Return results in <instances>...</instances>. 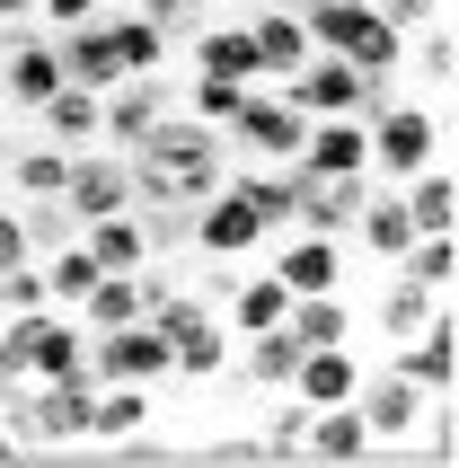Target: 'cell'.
<instances>
[{
	"instance_id": "cell-37",
	"label": "cell",
	"mask_w": 459,
	"mask_h": 468,
	"mask_svg": "<svg viewBox=\"0 0 459 468\" xmlns=\"http://www.w3.org/2000/svg\"><path fill=\"white\" fill-rule=\"evenodd\" d=\"M27 257H36V248H27V221H18V212H0V274L27 265Z\"/></svg>"
},
{
	"instance_id": "cell-36",
	"label": "cell",
	"mask_w": 459,
	"mask_h": 468,
	"mask_svg": "<svg viewBox=\"0 0 459 468\" xmlns=\"http://www.w3.org/2000/svg\"><path fill=\"white\" fill-rule=\"evenodd\" d=\"M106 0H36V18L45 27H80V18H98Z\"/></svg>"
},
{
	"instance_id": "cell-30",
	"label": "cell",
	"mask_w": 459,
	"mask_h": 468,
	"mask_svg": "<svg viewBox=\"0 0 459 468\" xmlns=\"http://www.w3.org/2000/svg\"><path fill=\"white\" fill-rule=\"evenodd\" d=\"M9 177H18V195H62V177H71V151H62V142H36V151L9 159Z\"/></svg>"
},
{
	"instance_id": "cell-41",
	"label": "cell",
	"mask_w": 459,
	"mask_h": 468,
	"mask_svg": "<svg viewBox=\"0 0 459 468\" xmlns=\"http://www.w3.org/2000/svg\"><path fill=\"white\" fill-rule=\"evenodd\" d=\"M0 18H36V0H0Z\"/></svg>"
},
{
	"instance_id": "cell-17",
	"label": "cell",
	"mask_w": 459,
	"mask_h": 468,
	"mask_svg": "<svg viewBox=\"0 0 459 468\" xmlns=\"http://www.w3.org/2000/svg\"><path fill=\"white\" fill-rule=\"evenodd\" d=\"M398 204H407L415 230H459V177H451V159H424L415 177H398Z\"/></svg>"
},
{
	"instance_id": "cell-15",
	"label": "cell",
	"mask_w": 459,
	"mask_h": 468,
	"mask_svg": "<svg viewBox=\"0 0 459 468\" xmlns=\"http://www.w3.org/2000/svg\"><path fill=\"white\" fill-rule=\"evenodd\" d=\"M362 363H354V345H301V363H292V398L301 407H336V398H354Z\"/></svg>"
},
{
	"instance_id": "cell-42",
	"label": "cell",
	"mask_w": 459,
	"mask_h": 468,
	"mask_svg": "<svg viewBox=\"0 0 459 468\" xmlns=\"http://www.w3.org/2000/svg\"><path fill=\"white\" fill-rule=\"evenodd\" d=\"M274 9H292V18H309V9H318V0H274Z\"/></svg>"
},
{
	"instance_id": "cell-3",
	"label": "cell",
	"mask_w": 459,
	"mask_h": 468,
	"mask_svg": "<svg viewBox=\"0 0 459 468\" xmlns=\"http://www.w3.org/2000/svg\"><path fill=\"white\" fill-rule=\"evenodd\" d=\"M301 27H309V53H336V62H354V71H398V53H407V36H398L371 0H318Z\"/></svg>"
},
{
	"instance_id": "cell-38",
	"label": "cell",
	"mask_w": 459,
	"mask_h": 468,
	"mask_svg": "<svg viewBox=\"0 0 459 468\" xmlns=\"http://www.w3.org/2000/svg\"><path fill=\"white\" fill-rule=\"evenodd\" d=\"M204 460H221V468H239V460H265V442H256V433H221V442H212Z\"/></svg>"
},
{
	"instance_id": "cell-27",
	"label": "cell",
	"mask_w": 459,
	"mask_h": 468,
	"mask_svg": "<svg viewBox=\"0 0 459 468\" xmlns=\"http://www.w3.org/2000/svg\"><path fill=\"white\" fill-rule=\"evenodd\" d=\"M106 36H115V62H124V71H159V62H168V27L142 18V9L106 18Z\"/></svg>"
},
{
	"instance_id": "cell-24",
	"label": "cell",
	"mask_w": 459,
	"mask_h": 468,
	"mask_svg": "<svg viewBox=\"0 0 459 468\" xmlns=\"http://www.w3.org/2000/svg\"><path fill=\"white\" fill-rule=\"evenodd\" d=\"M71 318L89 327V336H106V327H124V318H142V283L133 274H98V283L71 301Z\"/></svg>"
},
{
	"instance_id": "cell-22",
	"label": "cell",
	"mask_w": 459,
	"mask_h": 468,
	"mask_svg": "<svg viewBox=\"0 0 459 468\" xmlns=\"http://www.w3.org/2000/svg\"><path fill=\"white\" fill-rule=\"evenodd\" d=\"M195 71H212V80H265L256 71V45H248V27L239 18H221V27H204V36H195Z\"/></svg>"
},
{
	"instance_id": "cell-9",
	"label": "cell",
	"mask_w": 459,
	"mask_h": 468,
	"mask_svg": "<svg viewBox=\"0 0 459 468\" xmlns=\"http://www.w3.org/2000/svg\"><path fill=\"white\" fill-rule=\"evenodd\" d=\"M62 204H71V221H98V212H124V204H133V168H124V151H71V177H62Z\"/></svg>"
},
{
	"instance_id": "cell-40",
	"label": "cell",
	"mask_w": 459,
	"mask_h": 468,
	"mask_svg": "<svg viewBox=\"0 0 459 468\" xmlns=\"http://www.w3.org/2000/svg\"><path fill=\"white\" fill-rule=\"evenodd\" d=\"M9 460H36V451H27L18 433H9V424H0V468H9Z\"/></svg>"
},
{
	"instance_id": "cell-23",
	"label": "cell",
	"mask_w": 459,
	"mask_h": 468,
	"mask_svg": "<svg viewBox=\"0 0 459 468\" xmlns=\"http://www.w3.org/2000/svg\"><path fill=\"white\" fill-rule=\"evenodd\" d=\"M283 327L301 345H354V310H345V292H301L292 310H283Z\"/></svg>"
},
{
	"instance_id": "cell-35",
	"label": "cell",
	"mask_w": 459,
	"mask_h": 468,
	"mask_svg": "<svg viewBox=\"0 0 459 468\" xmlns=\"http://www.w3.org/2000/svg\"><path fill=\"white\" fill-rule=\"evenodd\" d=\"M398 36H415V27H433V18H451V0H371Z\"/></svg>"
},
{
	"instance_id": "cell-20",
	"label": "cell",
	"mask_w": 459,
	"mask_h": 468,
	"mask_svg": "<svg viewBox=\"0 0 459 468\" xmlns=\"http://www.w3.org/2000/svg\"><path fill=\"white\" fill-rule=\"evenodd\" d=\"M248 45H256V71L265 80H292L309 62V27L292 9H265V18H248Z\"/></svg>"
},
{
	"instance_id": "cell-32",
	"label": "cell",
	"mask_w": 459,
	"mask_h": 468,
	"mask_svg": "<svg viewBox=\"0 0 459 468\" xmlns=\"http://www.w3.org/2000/svg\"><path fill=\"white\" fill-rule=\"evenodd\" d=\"M18 310H53V292H45V265H36V257L0 274V318H18Z\"/></svg>"
},
{
	"instance_id": "cell-11",
	"label": "cell",
	"mask_w": 459,
	"mask_h": 468,
	"mask_svg": "<svg viewBox=\"0 0 459 468\" xmlns=\"http://www.w3.org/2000/svg\"><path fill=\"white\" fill-rule=\"evenodd\" d=\"M354 407H362V424H371V442H407L415 424H424V389H415L407 371H362Z\"/></svg>"
},
{
	"instance_id": "cell-12",
	"label": "cell",
	"mask_w": 459,
	"mask_h": 468,
	"mask_svg": "<svg viewBox=\"0 0 459 468\" xmlns=\"http://www.w3.org/2000/svg\"><path fill=\"white\" fill-rule=\"evenodd\" d=\"M292 177H301V168H292ZM362 195H371V177H301V195H292V230L345 239L354 212H362Z\"/></svg>"
},
{
	"instance_id": "cell-31",
	"label": "cell",
	"mask_w": 459,
	"mask_h": 468,
	"mask_svg": "<svg viewBox=\"0 0 459 468\" xmlns=\"http://www.w3.org/2000/svg\"><path fill=\"white\" fill-rule=\"evenodd\" d=\"M248 106V80H212V71H195V98H186V115H204V124H221L230 133V115Z\"/></svg>"
},
{
	"instance_id": "cell-5",
	"label": "cell",
	"mask_w": 459,
	"mask_h": 468,
	"mask_svg": "<svg viewBox=\"0 0 459 468\" xmlns=\"http://www.w3.org/2000/svg\"><path fill=\"white\" fill-rule=\"evenodd\" d=\"M265 221H256V204L239 195V186H212L204 204L186 212V248L195 257H212V265H230V257H248V248H265Z\"/></svg>"
},
{
	"instance_id": "cell-8",
	"label": "cell",
	"mask_w": 459,
	"mask_h": 468,
	"mask_svg": "<svg viewBox=\"0 0 459 468\" xmlns=\"http://www.w3.org/2000/svg\"><path fill=\"white\" fill-rule=\"evenodd\" d=\"M53 89H62V53H53V36L18 27V36L0 45V106H45Z\"/></svg>"
},
{
	"instance_id": "cell-7",
	"label": "cell",
	"mask_w": 459,
	"mask_h": 468,
	"mask_svg": "<svg viewBox=\"0 0 459 468\" xmlns=\"http://www.w3.org/2000/svg\"><path fill=\"white\" fill-rule=\"evenodd\" d=\"M89 380H168V336L151 318H124L89 345Z\"/></svg>"
},
{
	"instance_id": "cell-6",
	"label": "cell",
	"mask_w": 459,
	"mask_h": 468,
	"mask_svg": "<svg viewBox=\"0 0 459 468\" xmlns=\"http://www.w3.org/2000/svg\"><path fill=\"white\" fill-rule=\"evenodd\" d=\"M292 301L301 292H336L345 283V239H327V230H274V265H265Z\"/></svg>"
},
{
	"instance_id": "cell-4",
	"label": "cell",
	"mask_w": 459,
	"mask_h": 468,
	"mask_svg": "<svg viewBox=\"0 0 459 468\" xmlns=\"http://www.w3.org/2000/svg\"><path fill=\"white\" fill-rule=\"evenodd\" d=\"M301 142H309V115L283 98L274 80H256L248 106L230 115V151L239 159H301Z\"/></svg>"
},
{
	"instance_id": "cell-26",
	"label": "cell",
	"mask_w": 459,
	"mask_h": 468,
	"mask_svg": "<svg viewBox=\"0 0 459 468\" xmlns=\"http://www.w3.org/2000/svg\"><path fill=\"white\" fill-rule=\"evenodd\" d=\"M36 265H45V292H53V310H71L80 292H89V283L106 274V265L89 257V239H62V248H45Z\"/></svg>"
},
{
	"instance_id": "cell-34",
	"label": "cell",
	"mask_w": 459,
	"mask_h": 468,
	"mask_svg": "<svg viewBox=\"0 0 459 468\" xmlns=\"http://www.w3.org/2000/svg\"><path fill=\"white\" fill-rule=\"evenodd\" d=\"M301 433H309V407H301V398L274 407V424H265V460H301Z\"/></svg>"
},
{
	"instance_id": "cell-39",
	"label": "cell",
	"mask_w": 459,
	"mask_h": 468,
	"mask_svg": "<svg viewBox=\"0 0 459 468\" xmlns=\"http://www.w3.org/2000/svg\"><path fill=\"white\" fill-rule=\"evenodd\" d=\"M133 9H142V18H159V27H177L186 9H195V0H133Z\"/></svg>"
},
{
	"instance_id": "cell-28",
	"label": "cell",
	"mask_w": 459,
	"mask_h": 468,
	"mask_svg": "<svg viewBox=\"0 0 459 468\" xmlns=\"http://www.w3.org/2000/svg\"><path fill=\"white\" fill-rule=\"evenodd\" d=\"M292 363H301V336H292V327L248 336V380H256V389H292Z\"/></svg>"
},
{
	"instance_id": "cell-13",
	"label": "cell",
	"mask_w": 459,
	"mask_h": 468,
	"mask_svg": "<svg viewBox=\"0 0 459 468\" xmlns=\"http://www.w3.org/2000/svg\"><path fill=\"white\" fill-rule=\"evenodd\" d=\"M301 460H336V468L371 460V424H362V407H354V398H336V407H309Z\"/></svg>"
},
{
	"instance_id": "cell-33",
	"label": "cell",
	"mask_w": 459,
	"mask_h": 468,
	"mask_svg": "<svg viewBox=\"0 0 459 468\" xmlns=\"http://www.w3.org/2000/svg\"><path fill=\"white\" fill-rule=\"evenodd\" d=\"M415 36H424V71H433V98H451V71H459V36H451V18L415 27Z\"/></svg>"
},
{
	"instance_id": "cell-1",
	"label": "cell",
	"mask_w": 459,
	"mask_h": 468,
	"mask_svg": "<svg viewBox=\"0 0 459 468\" xmlns=\"http://www.w3.org/2000/svg\"><path fill=\"white\" fill-rule=\"evenodd\" d=\"M124 168H133V204L142 212H195L230 177V133L204 124V115H159L124 151Z\"/></svg>"
},
{
	"instance_id": "cell-16",
	"label": "cell",
	"mask_w": 459,
	"mask_h": 468,
	"mask_svg": "<svg viewBox=\"0 0 459 468\" xmlns=\"http://www.w3.org/2000/svg\"><path fill=\"white\" fill-rule=\"evenodd\" d=\"M80 239H89V257L106 265V274H142L151 265V230H142V212H98V221H80Z\"/></svg>"
},
{
	"instance_id": "cell-18",
	"label": "cell",
	"mask_w": 459,
	"mask_h": 468,
	"mask_svg": "<svg viewBox=\"0 0 459 468\" xmlns=\"http://www.w3.org/2000/svg\"><path fill=\"white\" fill-rule=\"evenodd\" d=\"M407 239H415L407 204L371 186V195H362V212H354V248H362V257H380V265H398V257H407Z\"/></svg>"
},
{
	"instance_id": "cell-14",
	"label": "cell",
	"mask_w": 459,
	"mask_h": 468,
	"mask_svg": "<svg viewBox=\"0 0 459 468\" xmlns=\"http://www.w3.org/2000/svg\"><path fill=\"white\" fill-rule=\"evenodd\" d=\"M53 53H62V80H80V89H115V80H124L115 36H106V9H98V18H80V27H62Z\"/></svg>"
},
{
	"instance_id": "cell-19",
	"label": "cell",
	"mask_w": 459,
	"mask_h": 468,
	"mask_svg": "<svg viewBox=\"0 0 459 468\" xmlns=\"http://www.w3.org/2000/svg\"><path fill=\"white\" fill-rule=\"evenodd\" d=\"M62 371H89V336H80V318H53V310H36L27 380H62Z\"/></svg>"
},
{
	"instance_id": "cell-21",
	"label": "cell",
	"mask_w": 459,
	"mask_h": 468,
	"mask_svg": "<svg viewBox=\"0 0 459 468\" xmlns=\"http://www.w3.org/2000/svg\"><path fill=\"white\" fill-rule=\"evenodd\" d=\"M36 115H45V142H62V151H89L98 142V89H80V80H62Z\"/></svg>"
},
{
	"instance_id": "cell-10",
	"label": "cell",
	"mask_w": 459,
	"mask_h": 468,
	"mask_svg": "<svg viewBox=\"0 0 459 468\" xmlns=\"http://www.w3.org/2000/svg\"><path fill=\"white\" fill-rule=\"evenodd\" d=\"M389 371H407L424 398H451V380H459V318H451V310H433L407 345H398V363H389Z\"/></svg>"
},
{
	"instance_id": "cell-29",
	"label": "cell",
	"mask_w": 459,
	"mask_h": 468,
	"mask_svg": "<svg viewBox=\"0 0 459 468\" xmlns=\"http://www.w3.org/2000/svg\"><path fill=\"white\" fill-rule=\"evenodd\" d=\"M433 310H451V292H424V283H407V274H398V292L380 301V327H389L398 345H407V336H415V327H424Z\"/></svg>"
},
{
	"instance_id": "cell-2",
	"label": "cell",
	"mask_w": 459,
	"mask_h": 468,
	"mask_svg": "<svg viewBox=\"0 0 459 468\" xmlns=\"http://www.w3.org/2000/svg\"><path fill=\"white\" fill-rule=\"evenodd\" d=\"M362 151H371V177H415L424 159H451V124L442 106L424 98H389L371 124H362Z\"/></svg>"
},
{
	"instance_id": "cell-25",
	"label": "cell",
	"mask_w": 459,
	"mask_h": 468,
	"mask_svg": "<svg viewBox=\"0 0 459 468\" xmlns=\"http://www.w3.org/2000/svg\"><path fill=\"white\" fill-rule=\"evenodd\" d=\"M283 310H292V292L274 274H248V283L230 292V336H265V327H283Z\"/></svg>"
}]
</instances>
